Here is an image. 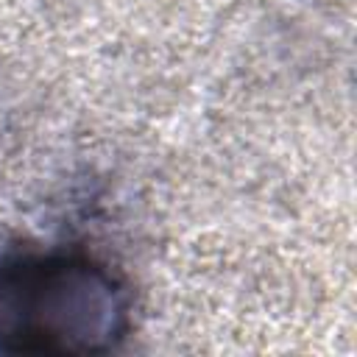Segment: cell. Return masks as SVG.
Listing matches in <instances>:
<instances>
[{"label":"cell","mask_w":357,"mask_h":357,"mask_svg":"<svg viewBox=\"0 0 357 357\" xmlns=\"http://www.w3.org/2000/svg\"><path fill=\"white\" fill-rule=\"evenodd\" d=\"M131 329L126 282L81 251H14L0 259L3 354H109Z\"/></svg>","instance_id":"cell-1"}]
</instances>
